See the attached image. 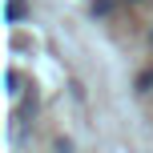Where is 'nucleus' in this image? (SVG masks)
I'll return each mask as SVG.
<instances>
[{
	"instance_id": "nucleus-4",
	"label": "nucleus",
	"mask_w": 153,
	"mask_h": 153,
	"mask_svg": "<svg viewBox=\"0 0 153 153\" xmlns=\"http://www.w3.org/2000/svg\"><path fill=\"white\" fill-rule=\"evenodd\" d=\"M149 85H153V73H141V81H137V89H141V93H145V89H149Z\"/></svg>"
},
{
	"instance_id": "nucleus-1",
	"label": "nucleus",
	"mask_w": 153,
	"mask_h": 153,
	"mask_svg": "<svg viewBox=\"0 0 153 153\" xmlns=\"http://www.w3.org/2000/svg\"><path fill=\"white\" fill-rule=\"evenodd\" d=\"M20 16H24V0H8V4H4V20L8 24H20Z\"/></svg>"
},
{
	"instance_id": "nucleus-3",
	"label": "nucleus",
	"mask_w": 153,
	"mask_h": 153,
	"mask_svg": "<svg viewBox=\"0 0 153 153\" xmlns=\"http://www.w3.org/2000/svg\"><path fill=\"white\" fill-rule=\"evenodd\" d=\"M105 12H113V0H97L93 4V16H105Z\"/></svg>"
},
{
	"instance_id": "nucleus-5",
	"label": "nucleus",
	"mask_w": 153,
	"mask_h": 153,
	"mask_svg": "<svg viewBox=\"0 0 153 153\" xmlns=\"http://www.w3.org/2000/svg\"><path fill=\"white\" fill-rule=\"evenodd\" d=\"M149 45H153V28H149Z\"/></svg>"
},
{
	"instance_id": "nucleus-2",
	"label": "nucleus",
	"mask_w": 153,
	"mask_h": 153,
	"mask_svg": "<svg viewBox=\"0 0 153 153\" xmlns=\"http://www.w3.org/2000/svg\"><path fill=\"white\" fill-rule=\"evenodd\" d=\"M4 85H8V97H20V93H24V89H20V73H16V69L4 73Z\"/></svg>"
},
{
	"instance_id": "nucleus-6",
	"label": "nucleus",
	"mask_w": 153,
	"mask_h": 153,
	"mask_svg": "<svg viewBox=\"0 0 153 153\" xmlns=\"http://www.w3.org/2000/svg\"><path fill=\"white\" fill-rule=\"evenodd\" d=\"M133 4H141V0H133Z\"/></svg>"
}]
</instances>
